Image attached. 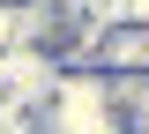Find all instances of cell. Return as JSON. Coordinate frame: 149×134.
<instances>
[{"instance_id": "3957f363", "label": "cell", "mask_w": 149, "mask_h": 134, "mask_svg": "<svg viewBox=\"0 0 149 134\" xmlns=\"http://www.w3.org/2000/svg\"><path fill=\"white\" fill-rule=\"evenodd\" d=\"M97 67L104 75H149V22H104L97 30Z\"/></svg>"}, {"instance_id": "7a4b0ae2", "label": "cell", "mask_w": 149, "mask_h": 134, "mask_svg": "<svg viewBox=\"0 0 149 134\" xmlns=\"http://www.w3.org/2000/svg\"><path fill=\"white\" fill-rule=\"evenodd\" d=\"M52 82H60V60L52 52H37V45H8V52H0V97H8V104H45V97H52Z\"/></svg>"}, {"instance_id": "5b68a950", "label": "cell", "mask_w": 149, "mask_h": 134, "mask_svg": "<svg viewBox=\"0 0 149 134\" xmlns=\"http://www.w3.org/2000/svg\"><path fill=\"white\" fill-rule=\"evenodd\" d=\"M127 134H149V127H127Z\"/></svg>"}, {"instance_id": "6da1fadb", "label": "cell", "mask_w": 149, "mask_h": 134, "mask_svg": "<svg viewBox=\"0 0 149 134\" xmlns=\"http://www.w3.org/2000/svg\"><path fill=\"white\" fill-rule=\"evenodd\" d=\"M37 119H45V134H127L104 67H60V82L37 104Z\"/></svg>"}, {"instance_id": "277c9868", "label": "cell", "mask_w": 149, "mask_h": 134, "mask_svg": "<svg viewBox=\"0 0 149 134\" xmlns=\"http://www.w3.org/2000/svg\"><path fill=\"white\" fill-rule=\"evenodd\" d=\"M0 134H45V119H37L30 104H8V97H0Z\"/></svg>"}]
</instances>
